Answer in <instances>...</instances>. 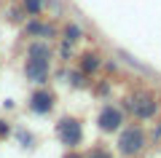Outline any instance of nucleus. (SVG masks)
<instances>
[{
  "mask_svg": "<svg viewBox=\"0 0 161 158\" xmlns=\"http://www.w3.org/2000/svg\"><path fill=\"white\" fill-rule=\"evenodd\" d=\"M48 70H51V48L48 43H32L27 48V64H24V75L35 83H46Z\"/></svg>",
  "mask_w": 161,
  "mask_h": 158,
  "instance_id": "f257e3e1",
  "label": "nucleus"
},
{
  "mask_svg": "<svg viewBox=\"0 0 161 158\" xmlns=\"http://www.w3.org/2000/svg\"><path fill=\"white\" fill-rule=\"evenodd\" d=\"M126 107H129V113H132L134 118L150 121L156 113H158V102H156V96L150 94V91H134V94L126 99Z\"/></svg>",
  "mask_w": 161,
  "mask_h": 158,
  "instance_id": "f03ea898",
  "label": "nucleus"
},
{
  "mask_svg": "<svg viewBox=\"0 0 161 158\" xmlns=\"http://www.w3.org/2000/svg\"><path fill=\"white\" fill-rule=\"evenodd\" d=\"M142 147H145V131L140 129V126H126V129L121 131V137H118V153L121 155L132 158V155H137Z\"/></svg>",
  "mask_w": 161,
  "mask_h": 158,
  "instance_id": "7ed1b4c3",
  "label": "nucleus"
},
{
  "mask_svg": "<svg viewBox=\"0 0 161 158\" xmlns=\"http://www.w3.org/2000/svg\"><path fill=\"white\" fill-rule=\"evenodd\" d=\"M57 134H59V139H62V145H67V147H78L80 142H83V126H80V121L78 118H62L57 123Z\"/></svg>",
  "mask_w": 161,
  "mask_h": 158,
  "instance_id": "20e7f679",
  "label": "nucleus"
},
{
  "mask_svg": "<svg viewBox=\"0 0 161 158\" xmlns=\"http://www.w3.org/2000/svg\"><path fill=\"white\" fill-rule=\"evenodd\" d=\"M121 123H124V113H121L118 107H113V105H105V107L99 110L97 126H99L102 131H115V129H121Z\"/></svg>",
  "mask_w": 161,
  "mask_h": 158,
  "instance_id": "39448f33",
  "label": "nucleus"
},
{
  "mask_svg": "<svg viewBox=\"0 0 161 158\" xmlns=\"http://www.w3.org/2000/svg\"><path fill=\"white\" fill-rule=\"evenodd\" d=\"M51 107H54V94L48 89H38L30 96V110H32V113L46 115V113H51Z\"/></svg>",
  "mask_w": 161,
  "mask_h": 158,
  "instance_id": "423d86ee",
  "label": "nucleus"
},
{
  "mask_svg": "<svg viewBox=\"0 0 161 158\" xmlns=\"http://www.w3.org/2000/svg\"><path fill=\"white\" fill-rule=\"evenodd\" d=\"M80 67H83V73H94V70L99 67V54H83V62H80Z\"/></svg>",
  "mask_w": 161,
  "mask_h": 158,
  "instance_id": "0eeeda50",
  "label": "nucleus"
},
{
  "mask_svg": "<svg viewBox=\"0 0 161 158\" xmlns=\"http://www.w3.org/2000/svg\"><path fill=\"white\" fill-rule=\"evenodd\" d=\"M75 40H80V27L78 24H67L64 27V43H75Z\"/></svg>",
  "mask_w": 161,
  "mask_h": 158,
  "instance_id": "6e6552de",
  "label": "nucleus"
},
{
  "mask_svg": "<svg viewBox=\"0 0 161 158\" xmlns=\"http://www.w3.org/2000/svg\"><path fill=\"white\" fill-rule=\"evenodd\" d=\"M86 158H113V153H110L108 147L97 145V147H92V150H89V155H86Z\"/></svg>",
  "mask_w": 161,
  "mask_h": 158,
  "instance_id": "1a4fd4ad",
  "label": "nucleus"
},
{
  "mask_svg": "<svg viewBox=\"0 0 161 158\" xmlns=\"http://www.w3.org/2000/svg\"><path fill=\"white\" fill-rule=\"evenodd\" d=\"M43 8V0H24V11L27 14H40Z\"/></svg>",
  "mask_w": 161,
  "mask_h": 158,
  "instance_id": "9d476101",
  "label": "nucleus"
},
{
  "mask_svg": "<svg viewBox=\"0 0 161 158\" xmlns=\"http://www.w3.org/2000/svg\"><path fill=\"white\" fill-rule=\"evenodd\" d=\"M64 158H83V155H78V153H67Z\"/></svg>",
  "mask_w": 161,
  "mask_h": 158,
  "instance_id": "9b49d317",
  "label": "nucleus"
},
{
  "mask_svg": "<svg viewBox=\"0 0 161 158\" xmlns=\"http://www.w3.org/2000/svg\"><path fill=\"white\" fill-rule=\"evenodd\" d=\"M8 131V126H3V121H0V134H6Z\"/></svg>",
  "mask_w": 161,
  "mask_h": 158,
  "instance_id": "f8f14e48",
  "label": "nucleus"
}]
</instances>
